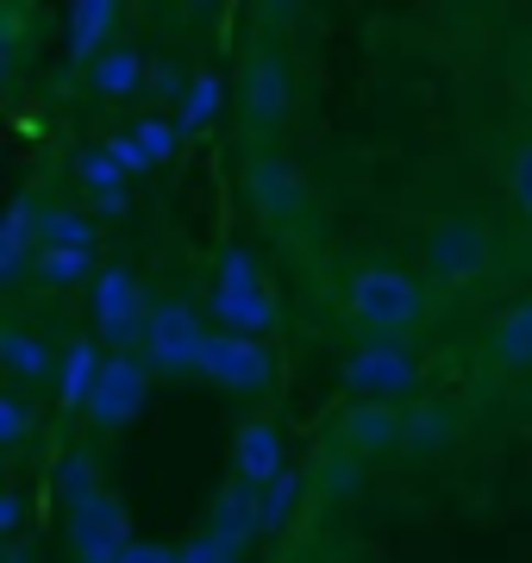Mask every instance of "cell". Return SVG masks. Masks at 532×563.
I'll return each mask as SVG.
<instances>
[{
    "label": "cell",
    "instance_id": "1",
    "mask_svg": "<svg viewBox=\"0 0 532 563\" xmlns=\"http://www.w3.org/2000/svg\"><path fill=\"white\" fill-rule=\"evenodd\" d=\"M345 320L364 339H408L426 325V282L395 263H364L345 282Z\"/></svg>",
    "mask_w": 532,
    "mask_h": 563
},
{
    "label": "cell",
    "instance_id": "2",
    "mask_svg": "<svg viewBox=\"0 0 532 563\" xmlns=\"http://www.w3.org/2000/svg\"><path fill=\"white\" fill-rule=\"evenodd\" d=\"M288 107H295V69H288V51L276 38H251L245 57H239V125H245V139L257 144V151L282 132Z\"/></svg>",
    "mask_w": 532,
    "mask_h": 563
},
{
    "label": "cell",
    "instance_id": "3",
    "mask_svg": "<svg viewBox=\"0 0 532 563\" xmlns=\"http://www.w3.org/2000/svg\"><path fill=\"white\" fill-rule=\"evenodd\" d=\"M195 376H207V383L220 388V395L257 401V395H269V388H276V357H269L264 344H257V332L232 325V332H207Z\"/></svg>",
    "mask_w": 532,
    "mask_h": 563
},
{
    "label": "cell",
    "instance_id": "4",
    "mask_svg": "<svg viewBox=\"0 0 532 563\" xmlns=\"http://www.w3.org/2000/svg\"><path fill=\"white\" fill-rule=\"evenodd\" d=\"M420 257H426L432 282H470L495 263V232H489V220H476V213H445V220H432Z\"/></svg>",
    "mask_w": 532,
    "mask_h": 563
},
{
    "label": "cell",
    "instance_id": "5",
    "mask_svg": "<svg viewBox=\"0 0 532 563\" xmlns=\"http://www.w3.org/2000/svg\"><path fill=\"white\" fill-rule=\"evenodd\" d=\"M332 444L351 451V457H383V451H401L408 444V407H395V395H364L351 401L339 420H332Z\"/></svg>",
    "mask_w": 532,
    "mask_h": 563
},
{
    "label": "cell",
    "instance_id": "6",
    "mask_svg": "<svg viewBox=\"0 0 532 563\" xmlns=\"http://www.w3.org/2000/svg\"><path fill=\"white\" fill-rule=\"evenodd\" d=\"M264 483H251V476H232V483L220 488V501H213V520H207V532L213 539L188 544L182 558H239L251 544V532H264V495H257Z\"/></svg>",
    "mask_w": 532,
    "mask_h": 563
},
{
    "label": "cell",
    "instance_id": "7",
    "mask_svg": "<svg viewBox=\"0 0 532 563\" xmlns=\"http://www.w3.org/2000/svg\"><path fill=\"white\" fill-rule=\"evenodd\" d=\"M201 344H207V332H201V313L188 301H157L151 307V332H144V363L157 369V376H188L195 363H201Z\"/></svg>",
    "mask_w": 532,
    "mask_h": 563
},
{
    "label": "cell",
    "instance_id": "8",
    "mask_svg": "<svg viewBox=\"0 0 532 563\" xmlns=\"http://www.w3.org/2000/svg\"><path fill=\"white\" fill-rule=\"evenodd\" d=\"M245 188L269 225H301V213H308V181H301V169L282 151H269V144L245 163Z\"/></svg>",
    "mask_w": 532,
    "mask_h": 563
},
{
    "label": "cell",
    "instance_id": "9",
    "mask_svg": "<svg viewBox=\"0 0 532 563\" xmlns=\"http://www.w3.org/2000/svg\"><path fill=\"white\" fill-rule=\"evenodd\" d=\"M339 383L351 395H413L420 383V363L401 351V339H364V351H351Z\"/></svg>",
    "mask_w": 532,
    "mask_h": 563
},
{
    "label": "cell",
    "instance_id": "10",
    "mask_svg": "<svg viewBox=\"0 0 532 563\" xmlns=\"http://www.w3.org/2000/svg\"><path fill=\"white\" fill-rule=\"evenodd\" d=\"M95 320H101V339L120 344V351H138L144 332H151V301H144V288L125 269H107L95 282Z\"/></svg>",
    "mask_w": 532,
    "mask_h": 563
},
{
    "label": "cell",
    "instance_id": "11",
    "mask_svg": "<svg viewBox=\"0 0 532 563\" xmlns=\"http://www.w3.org/2000/svg\"><path fill=\"white\" fill-rule=\"evenodd\" d=\"M144 388H151V363H144V351L138 357H113L101 369V383H95V395H88V420H95V432H113V426H125L132 413H138V401H144Z\"/></svg>",
    "mask_w": 532,
    "mask_h": 563
},
{
    "label": "cell",
    "instance_id": "12",
    "mask_svg": "<svg viewBox=\"0 0 532 563\" xmlns=\"http://www.w3.org/2000/svg\"><path fill=\"white\" fill-rule=\"evenodd\" d=\"M220 313H225V325H245V332L269 325V295L245 251H225V263H220Z\"/></svg>",
    "mask_w": 532,
    "mask_h": 563
},
{
    "label": "cell",
    "instance_id": "13",
    "mask_svg": "<svg viewBox=\"0 0 532 563\" xmlns=\"http://www.w3.org/2000/svg\"><path fill=\"white\" fill-rule=\"evenodd\" d=\"M69 551L76 558H120L125 551V514H120V501L113 495H95L88 507H76L69 514Z\"/></svg>",
    "mask_w": 532,
    "mask_h": 563
},
{
    "label": "cell",
    "instance_id": "14",
    "mask_svg": "<svg viewBox=\"0 0 532 563\" xmlns=\"http://www.w3.org/2000/svg\"><path fill=\"white\" fill-rule=\"evenodd\" d=\"M470 426V413H464V401H451V395H426V401L408 407V444L401 451H413V457H426V451H445L457 432Z\"/></svg>",
    "mask_w": 532,
    "mask_h": 563
},
{
    "label": "cell",
    "instance_id": "15",
    "mask_svg": "<svg viewBox=\"0 0 532 563\" xmlns=\"http://www.w3.org/2000/svg\"><path fill=\"white\" fill-rule=\"evenodd\" d=\"M483 363L513 376V369H532V301H513L501 320L483 332Z\"/></svg>",
    "mask_w": 532,
    "mask_h": 563
},
{
    "label": "cell",
    "instance_id": "16",
    "mask_svg": "<svg viewBox=\"0 0 532 563\" xmlns=\"http://www.w3.org/2000/svg\"><path fill=\"white\" fill-rule=\"evenodd\" d=\"M0 357H7V369H13V383H25V388L57 383V357H51V344H44L32 325H20V320L0 332Z\"/></svg>",
    "mask_w": 532,
    "mask_h": 563
},
{
    "label": "cell",
    "instance_id": "17",
    "mask_svg": "<svg viewBox=\"0 0 532 563\" xmlns=\"http://www.w3.org/2000/svg\"><path fill=\"white\" fill-rule=\"evenodd\" d=\"M101 369H107V363L95 357V344H88V339L69 344V351H63V369H57L63 407H88V395H95V383H101Z\"/></svg>",
    "mask_w": 532,
    "mask_h": 563
},
{
    "label": "cell",
    "instance_id": "18",
    "mask_svg": "<svg viewBox=\"0 0 532 563\" xmlns=\"http://www.w3.org/2000/svg\"><path fill=\"white\" fill-rule=\"evenodd\" d=\"M276 470H282L276 432H269V426H245V432H239V476H251V483H269Z\"/></svg>",
    "mask_w": 532,
    "mask_h": 563
},
{
    "label": "cell",
    "instance_id": "19",
    "mask_svg": "<svg viewBox=\"0 0 532 563\" xmlns=\"http://www.w3.org/2000/svg\"><path fill=\"white\" fill-rule=\"evenodd\" d=\"M88 81H95V95H132L138 88V57L132 51H107V57H95Z\"/></svg>",
    "mask_w": 532,
    "mask_h": 563
},
{
    "label": "cell",
    "instance_id": "20",
    "mask_svg": "<svg viewBox=\"0 0 532 563\" xmlns=\"http://www.w3.org/2000/svg\"><path fill=\"white\" fill-rule=\"evenodd\" d=\"M82 269H88L82 244H38V276L44 282H57V288H63V282H76Z\"/></svg>",
    "mask_w": 532,
    "mask_h": 563
},
{
    "label": "cell",
    "instance_id": "21",
    "mask_svg": "<svg viewBox=\"0 0 532 563\" xmlns=\"http://www.w3.org/2000/svg\"><path fill=\"white\" fill-rule=\"evenodd\" d=\"M301 483H308V476H295V470H276V476H269V495H264V532H282V526H288V507H295Z\"/></svg>",
    "mask_w": 532,
    "mask_h": 563
},
{
    "label": "cell",
    "instance_id": "22",
    "mask_svg": "<svg viewBox=\"0 0 532 563\" xmlns=\"http://www.w3.org/2000/svg\"><path fill=\"white\" fill-rule=\"evenodd\" d=\"M95 495H101V483H95V457L76 451V457L63 463V501H69V514H76V507H88Z\"/></svg>",
    "mask_w": 532,
    "mask_h": 563
},
{
    "label": "cell",
    "instance_id": "23",
    "mask_svg": "<svg viewBox=\"0 0 532 563\" xmlns=\"http://www.w3.org/2000/svg\"><path fill=\"white\" fill-rule=\"evenodd\" d=\"M508 201H513V213L532 225V139L508 157Z\"/></svg>",
    "mask_w": 532,
    "mask_h": 563
},
{
    "label": "cell",
    "instance_id": "24",
    "mask_svg": "<svg viewBox=\"0 0 532 563\" xmlns=\"http://www.w3.org/2000/svg\"><path fill=\"white\" fill-rule=\"evenodd\" d=\"M25 426H32V401H25V383H13L7 395H0V439L20 444Z\"/></svg>",
    "mask_w": 532,
    "mask_h": 563
},
{
    "label": "cell",
    "instance_id": "25",
    "mask_svg": "<svg viewBox=\"0 0 532 563\" xmlns=\"http://www.w3.org/2000/svg\"><path fill=\"white\" fill-rule=\"evenodd\" d=\"M44 244H95V225L82 220V213H57V207H51V213H44Z\"/></svg>",
    "mask_w": 532,
    "mask_h": 563
},
{
    "label": "cell",
    "instance_id": "26",
    "mask_svg": "<svg viewBox=\"0 0 532 563\" xmlns=\"http://www.w3.org/2000/svg\"><path fill=\"white\" fill-rule=\"evenodd\" d=\"M107 13H113V0H82V13H76V57L95 51V38L107 32Z\"/></svg>",
    "mask_w": 532,
    "mask_h": 563
},
{
    "label": "cell",
    "instance_id": "27",
    "mask_svg": "<svg viewBox=\"0 0 532 563\" xmlns=\"http://www.w3.org/2000/svg\"><path fill=\"white\" fill-rule=\"evenodd\" d=\"M82 181H88V195H101L107 207H120V169L107 157H82Z\"/></svg>",
    "mask_w": 532,
    "mask_h": 563
}]
</instances>
